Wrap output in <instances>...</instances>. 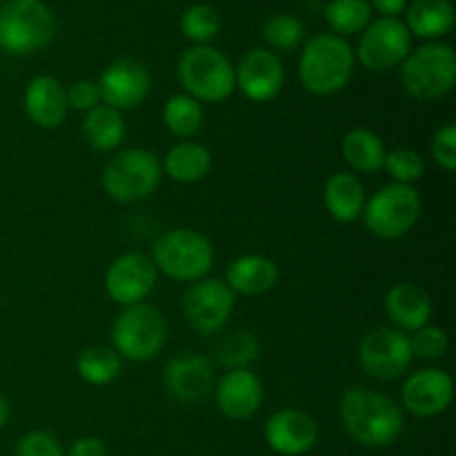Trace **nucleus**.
<instances>
[{
    "instance_id": "1",
    "label": "nucleus",
    "mask_w": 456,
    "mask_h": 456,
    "mask_svg": "<svg viewBox=\"0 0 456 456\" xmlns=\"http://www.w3.org/2000/svg\"><path fill=\"white\" fill-rule=\"evenodd\" d=\"M338 417L347 435L368 448L395 444L405 428L401 405L390 396L368 387H350L343 392Z\"/></svg>"
},
{
    "instance_id": "2",
    "label": "nucleus",
    "mask_w": 456,
    "mask_h": 456,
    "mask_svg": "<svg viewBox=\"0 0 456 456\" xmlns=\"http://www.w3.org/2000/svg\"><path fill=\"white\" fill-rule=\"evenodd\" d=\"M354 49L337 34H319L305 43L298 61V78L310 94L332 96L347 87L354 74Z\"/></svg>"
},
{
    "instance_id": "3",
    "label": "nucleus",
    "mask_w": 456,
    "mask_h": 456,
    "mask_svg": "<svg viewBox=\"0 0 456 456\" xmlns=\"http://www.w3.org/2000/svg\"><path fill=\"white\" fill-rule=\"evenodd\" d=\"M178 80L187 96L199 102H221L236 89L230 58L212 45H194L178 61Z\"/></svg>"
},
{
    "instance_id": "4",
    "label": "nucleus",
    "mask_w": 456,
    "mask_h": 456,
    "mask_svg": "<svg viewBox=\"0 0 456 456\" xmlns=\"http://www.w3.org/2000/svg\"><path fill=\"white\" fill-rule=\"evenodd\" d=\"M401 83L412 98L439 101L456 83V53L445 43H426L401 62Z\"/></svg>"
},
{
    "instance_id": "5",
    "label": "nucleus",
    "mask_w": 456,
    "mask_h": 456,
    "mask_svg": "<svg viewBox=\"0 0 456 456\" xmlns=\"http://www.w3.org/2000/svg\"><path fill=\"white\" fill-rule=\"evenodd\" d=\"M53 13L43 0H7L0 7V49L27 56L53 38Z\"/></svg>"
},
{
    "instance_id": "6",
    "label": "nucleus",
    "mask_w": 456,
    "mask_h": 456,
    "mask_svg": "<svg viewBox=\"0 0 456 456\" xmlns=\"http://www.w3.org/2000/svg\"><path fill=\"white\" fill-rule=\"evenodd\" d=\"M156 270L181 283H196L205 279L214 265V248L200 232L176 227L156 240L154 258Z\"/></svg>"
},
{
    "instance_id": "7",
    "label": "nucleus",
    "mask_w": 456,
    "mask_h": 456,
    "mask_svg": "<svg viewBox=\"0 0 456 456\" xmlns=\"http://www.w3.org/2000/svg\"><path fill=\"white\" fill-rule=\"evenodd\" d=\"M163 178L156 154L134 147L118 151L102 172V187L116 203H138L154 194Z\"/></svg>"
},
{
    "instance_id": "8",
    "label": "nucleus",
    "mask_w": 456,
    "mask_h": 456,
    "mask_svg": "<svg viewBox=\"0 0 456 456\" xmlns=\"http://www.w3.org/2000/svg\"><path fill=\"white\" fill-rule=\"evenodd\" d=\"M111 341L120 359L142 363L160 354L167 343V321L163 312L145 303L125 307L111 328Z\"/></svg>"
},
{
    "instance_id": "9",
    "label": "nucleus",
    "mask_w": 456,
    "mask_h": 456,
    "mask_svg": "<svg viewBox=\"0 0 456 456\" xmlns=\"http://www.w3.org/2000/svg\"><path fill=\"white\" fill-rule=\"evenodd\" d=\"M361 218L379 239H401L421 218V194L412 185L390 183L365 200Z\"/></svg>"
},
{
    "instance_id": "10",
    "label": "nucleus",
    "mask_w": 456,
    "mask_h": 456,
    "mask_svg": "<svg viewBox=\"0 0 456 456\" xmlns=\"http://www.w3.org/2000/svg\"><path fill=\"white\" fill-rule=\"evenodd\" d=\"M412 52V36L399 18H379L361 31L359 47L354 58L370 71H390L401 67V62Z\"/></svg>"
},
{
    "instance_id": "11",
    "label": "nucleus",
    "mask_w": 456,
    "mask_h": 456,
    "mask_svg": "<svg viewBox=\"0 0 456 456\" xmlns=\"http://www.w3.org/2000/svg\"><path fill=\"white\" fill-rule=\"evenodd\" d=\"M410 337L396 328H377L363 337L359 346V363L365 374L379 381H392L412 365Z\"/></svg>"
},
{
    "instance_id": "12",
    "label": "nucleus",
    "mask_w": 456,
    "mask_h": 456,
    "mask_svg": "<svg viewBox=\"0 0 456 456\" xmlns=\"http://www.w3.org/2000/svg\"><path fill=\"white\" fill-rule=\"evenodd\" d=\"M236 294L225 281L200 279L183 297V312L191 328L200 334H216L225 328L234 312Z\"/></svg>"
},
{
    "instance_id": "13",
    "label": "nucleus",
    "mask_w": 456,
    "mask_h": 456,
    "mask_svg": "<svg viewBox=\"0 0 456 456\" xmlns=\"http://www.w3.org/2000/svg\"><path fill=\"white\" fill-rule=\"evenodd\" d=\"M156 272L159 270L145 254H123L111 263L105 274L107 297L123 307L138 305L154 289Z\"/></svg>"
},
{
    "instance_id": "14",
    "label": "nucleus",
    "mask_w": 456,
    "mask_h": 456,
    "mask_svg": "<svg viewBox=\"0 0 456 456\" xmlns=\"http://www.w3.org/2000/svg\"><path fill=\"white\" fill-rule=\"evenodd\" d=\"M234 71L236 87L252 102L274 101L283 89L285 67L272 49H249Z\"/></svg>"
},
{
    "instance_id": "15",
    "label": "nucleus",
    "mask_w": 456,
    "mask_h": 456,
    "mask_svg": "<svg viewBox=\"0 0 456 456\" xmlns=\"http://www.w3.org/2000/svg\"><path fill=\"white\" fill-rule=\"evenodd\" d=\"M151 87L150 71L134 58H118L111 62L98 80L101 101L114 110H132L147 98Z\"/></svg>"
},
{
    "instance_id": "16",
    "label": "nucleus",
    "mask_w": 456,
    "mask_h": 456,
    "mask_svg": "<svg viewBox=\"0 0 456 456\" xmlns=\"http://www.w3.org/2000/svg\"><path fill=\"white\" fill-rule=\"evenodd\" d=\"M403 408L421 419H432L444 414L454 399V381L448 372L436 368H426L414 372L403 383Z\"/></svg>"
},
{
    "instance_id": "17",
    "label": "nucleus",
    "mask_w": 456,
    "mask_h": 456,
    "mask_svg": "<svg viewBox=\"0 0 456 456\" xmlns=\"http://www.w3.org/2000/svg\"><path fill=\"white\" fill-rule=\"evenodd\" d=\"M163 383L165 390L181 403H199L212 392L214 368L208 356L181 352L165 365Z\"/></svg>"
},
{
    "instance_id": "18",
    "label": "nucleus",
    "mask_w": 456,
    "mask_h": 456,
    "mask_svg": "<svg viewBox=\"0 0 456 456\" xmlns=\"http://www.w3.org/2000/svg\"><path fill=\"white\" fill-rule=\"evenodd\" d=\"M265 441L276 454H307L319 441V426L314 417L297 408H283L265 421Z\"/></svg>"
},
{
    "instance_id": "19",
    "label": "nucleus",
    "mask_w": 456,
    "mask_h": 456,
    "mask_svg": "<svg viewBox=\"0 0 456 456\" xmlns=\"http://www.w3.org/2000/svg\"><path fill=\"white\" fill-rule=\"evenodd\" d=\"M263 403V383L249 368L230 370L216 386V405L227 419L245 421Z\"/></svg>"
},
{
    "instance_id": "20",
    "label": "nucleus",
    "mask_w": 456,
    "mask_h": 456,
    "mask_svg": "<svg viewBox=\"0 0 456 456\" xmlns=\"http://www.w3.org/2000/svg\"><path fill=\"white\" fill-rule=\"evenodd\" d=\"M25 111L38 127H61L69 111L67 89L53 76H36L25 89Z\"/></svg>"
},
{
    "instance_id": "21",
    "label": "nucleus",
    "mask_w": 456,
    "mask_h": 456,
    "mask_svg": "<svg viewBox=\"0 0 456 456\" xmlns=\"http://www.w3.org/2000/svg\"><path fill=\"white\" fill-rule=\"evenodd\" d=\"M386 312L401 332H417L430 325L432 301L417 283H396L386 294Z\"/></svg>"
},
{
    "instance_id": "22",
    "label": "nucleus",
    "mask_w": 456,
    "mask_h": 456,
    "mask_svg": "<svg viewBox=\"0 0 456 456\" xmlns=\"http://www.w3.org/2000/svg\"><path fill=\"white\" fill-rule=\"evenodd\" d=\"M225 283L234 294L258 297L279 283V265L263 254H245L227 267Z\"/></svg>"
},
{
    "instance_id": "23",
    "label": "nucleus",
    "mask_w": 456,
    "mask_h": 456,
    "mask_svg": "<svg viewBox=\"0 0 456 456\" xmlns=\"http://www.w3.org/2000/svg\"><path fill=\"white\" fill-rule=\"evenodd\" d=\"M365 187L354 174L337 172L325 181L323 203L330 216L338 223L359 221L365 209Z\"/></svg>"
},
{
    "instance_id": "24",
    "label": "nucleus",
    "mask_w": 456,
    "mask_h": 456,
    "mask_svg": "<svg viewBox=\"0 0 456 456\" xmlns=\"http://www.w3.org/2000/svg\"><path fill=\"white\" fill-rule=\"evenodd\" d=\"M456 12L452 0H412L405 9V27L410 36L436 43L454 29Z\"/></svg>"
},
{
    "instance_id": "25",
    "label": "nucleus",
    "mask_w": 456,
    "mask_h": 456,
    "mask_svg": "<svg viewBox=\"0 0 456 456\" xmlns=\"http://www.w3.org/2000/svg\"><path fill=\"white\" fill-rule=\"evenodd\" d=\"M160 167L176 183H199L212 172V151L200 142H178L165 154Z\"/></svg>"
},
{
    "instance_id": "26",
    "label": "nucleus",
    "mask_w": 456,
    "mask_h": 456,
    "mask_svg": "<svg viewBox=\"0 0 456 456\" xmlns=\"http://www.w3.org/2000/svg\"><path fill=\"white\" fill-rule=\"evenodd\" d=\"M341 154L343 160L354 172L374 174L383 169V160H386L387 151L379 134H374L372 129L356 127L343 136Z\"/></svg>"
},
{
    "instance_id": "27",
    "label": "nucleus",
    "mask_w": 456,
    "mask_h": 456,
    "mask_svg": "<svg viewBox=\"0 0 456 456\" xmlns=\"http://www.w3.org/2000/svg\"><path fill=\"white\" fill-rule=\"evenodd\" d=\"M83 134L96 151H111L123 142L125 118L110 105H96L83 120Z\"/></svg>"
},
{
    "instance_id": "28",
    "label": "nucleus",
    "mask_w": 456,
    "mask_h": 456,
    "mask_svg": "<svg viewBox=\"0 0 456 456\" xmlns=\"http://www.w3.org/2000/svg\"><path fill=\"white\" fill-rule=\"evenodd\" d=\"M76 370L89 386H110L123 370V359L116 354L114 347L92 346L80 352Z\"/></svg>"
},
{
    "instance_id": "29",
    "label": "nucleus",
    "mask_w": 456,
    "mask_h": 456,
    "mask_svg": "<svg viewBox=\"0 0 456 456\" xmlns=\"http://www.w3.org/2000/svg\"><path fill=\"white\" fill-rule=\"evenodd\" d=\"M205 111L199 101H194L187 94H176V96L167 98L163 107V123L167 132H172L178 138H190L199 134L203 127Z\"/></svg>"
},
{
    "instance_id": "30",
    "label": "nucleus",
    "mask_w": 456,
    "mask_h": 456,
    "mask_svg": "<svg viewBox=\"0 0 456 456\" xmlns=\"http://www.w3.org/2000/svg\"><path fill=\"white\" fill-rule=\"evenodd\" d=\"M325 22L341 38L361 34L372 22V7L368 0H332L325 7Z\"/></svg>"
},
{
    "instance_id": "31",
    "label": "nucleus",
    "mask_w": 456,
    "mask_h": 456,
    "mask_svg": "<svg viewBox=\"0 0 456 456\" xmlns=\"http://www.w3.org/2000/svg\"><path fill=\"white\" fill-rule=\"evenodd\" d=\"M263 38L272 52H292L305 40V25L292 13H276L263 22Z\"/></svg>"
},
{
    "instance_id": "32",
    "label": "nucleus",
    "mask_w": 456,
    "mask_h": 456,
    "mask_svg": "<svg viewBox=\"0 0 456 456\" xmlns=\"http://www.w3.org/2000/svg\"><path fill=\"white\" fill-rule=\"evenodd\" d=\"M181 31L191 43L208 45L221 31V16H218V12L212 4L196 3L183 12Z\"/></svg>"
},
{
    "instance_id": "33",
    "label": "nucleus",
    "mask_w": 456,
    "mask_h": 456,
    "mask_svg": "<svg viewBox=\"0 0 456 456\" xmlns=\"http://www.w3.org/2000/svg\"><path fill=\"white\" fill-rule=\"evenodd\" d=\"M258 356V341L248 330H236L227 334L216 346V361L230 370L248 368Z\"/></svg>"
},
{
    "instance_id": "34",
    "label": "nucleus",
    "mask_w": 456,
    "mask_h": 456,
    "mask_svg": "<svg viewBox=\"0 0 456 456\" xmlns=\"http://www.w3.org/2000/svg\"><path fill=\"white\" fill-rule=\"evenodd\" d=\"M383 167L390 174L392 181L401 183V185H412L426 172V163H423L421 154H417L414 150H408V147L387 151L386 160H383Z\"/></svg>"
},
{
    "instance_id": "35",
    "label": "nucleus",
    "mask_w": 456,
    "mask_h": 456,
    "mask_svg": "<svg viewBox=\"0 0 456 456\" xmlns=\"http://www.w3.org/2000/svg\"><path fill=\"white\" fill-rule=\"evenodd\" d=\"M410 347H412V356H419L423 361H439L448 354L450 338L445 330L435 328V325H423L421 330L412 332Z\"/></svg>"
},
{
    "instance_id": "36",
    "label": "nucleus",
    "mask_w": 456,
    "mask_h": 456,
    "mask_svg": "<svg viewBox=\"0 0 456 456\" xmlns=\"http://www.w3.org/2000/svg\"><path fill=\"white\" fill-rule=\"evenodd\" d=\"M432 159L445 172L456 169V125L448 123L432 138Z\"/></svg>"
},
{
    "instance_id": "37",
    "label": "nucleus",
    "mask_w": 456,
    "mask_h": 456,
    "mask_svg": "<svg viewBox=\"0 0 456 456\" xmlns=\"http://www.w3.org/2000/svg\"><path fill=\"white\" fill-rule=\"evenodd\" d=\"M16 456H65V452L47 432H29L18 441Z\"/></svg>"
},
{
    "instance_id": "38",
    "label": "nucleus",
    "mask_w": 456,
    "mask_h": 456,
    "mask_svg": "<svg viewBox=\"0 0 456 456\" xmlns=\"http://www.w3.org/2000/svg\"><path fill=\"white\" fill-rule=\"evenodd\" d=\"M101 102V89L96 80H76L67 89V105L76 111H92Z\"/></svg>"
},
{
    "instance_id": "39",
    "label": "nucleus",
    "mask_w": 456,
    "mask_h": 456,
    "mask_svg": "<svg viewBox=\"0 0 456 456\" xmlns=\"http://www.w3.org/2000/svg\"><path fill=\"white\" fill-rule=\"evenodd\" d=\"M65 456H107V448L96 436H85L76 441Z\"/></svg>"
},
{
    "instance_id": "40",
    "label": "nucleus",
    "mask_w": 456,
    "mask_h": 456,
    "mask_svg": "<svg viewBox=\"0 0 456 456\" xmlns=\"http://www.w3.org/2000/svg\"><path fill=\"white\" fill-rule=\"evenodd\" d=\"M372 12L381 13V18H396L408 9V0H368Z\"/></svg>"
},
{
    "instance_id": "41",
    "label": "nucleus",
    "mask_w": 456,
    "mask_h": 456,
    "mask_svg": "<svg viewBox=\"0 0 456 456\" xmlns=\"http://www.w3.org/2000/svg\"><path fill=\"white\" fill-rule=\"evenodd\" d=\"M7 421H9V401L0 395V430L7 426Z\"/></svg>"
},
{
    "instance_id": "42",
    "label": "nucleus",
    "mask_w": 456,
    "mask_h": 456,
    "mask_svg": "<svg viewBox=\"0 0 456 456\" xmlns=\"http://www.w3.org/2000/svg\"><path fill=\"white\" fill-rule=\"evenodd\" d=\"M0 3H3V0H0Z\"/></svg>"
}]
</instances>
